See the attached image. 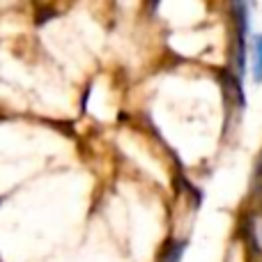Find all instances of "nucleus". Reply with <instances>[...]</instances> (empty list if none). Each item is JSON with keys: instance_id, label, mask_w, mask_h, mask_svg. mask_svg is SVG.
I'll use <instances>...</instances> for the list:
<instances>
[{"instance_id": "nucleus-1", "label": "nucleus", "mask_w": 262, "mask_h": 262, "mask_svg": "<svg viewBox=\"0 0 262 262\" xmlns=\"http://www.w3.org/2000/svg\"><path fill=\"white\" fill-rule=\"evenodd\" d=\"M253 81L262 83V35L253 37Z\"/></svg>"}]
</instances>
